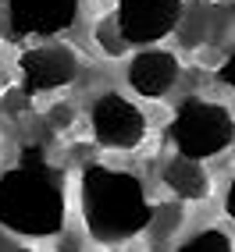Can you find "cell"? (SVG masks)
<instances>
[{"mask_svg": "<svg viewBox=\"0 0 235 252\" xmlns=\"http://www.w3.org/2000/svg\"><path fill=\"white\" fill-rule=\"evenodd\" d=\"M68 217L64 174L43 142H25L0 174V231L14 238H54Z\"/></svg>", "mask_w": 235, "mask_h": 252, "instance_id": "1", "label": "cell"}, {"mask_svg": "<svg viewBox=\"0 0 235 252\" xmlns=\"http://www.w3.org/2000/svg\"><path fill=\"white\" fill-rule=\"evenodd\" d=\"M0 252H32L29 245H22L14 234H7V231H0Z\"/></svg>", "mask_w": 235, "mask_h": 252, "instance_id": "16", "label": "cell"}, {"mask_svg": "<svg viewBox=\"0 0 235 252\" xmlns=\"http://www.w3.org/2000/svg\"><path fill=\"white\" fill-rule=\"evenodd\" d=\"M154 199L146 195L139 174L107 163H86L78 178L82 227L96 245H125L150 231Z\"/></svg>", "mask_w": 235, "mask_h": 252, "instance_id": "2", "label": "cell"}, {"mask_svg": "<svg viewBox=\"0 0 235 252\" xmlns=\"http://www.w3.org/2000/svg\"><path fill=\"white\" fill-rule=\"evenodd\" d=\"M167 139L189 160H214L221 157L235 139V121L225 103H214L207 96H186L171 114Z\"/></svg>", "mask_w": 235, "mask_h": 252, "instance_id": "3", "label": "cell"}, {"mask_svg": "<svg viewBox=\"0 0 235 252\" xmlns=\"http://www.w3.org/2000/svg\"><path fill=\"white\" fill-rule=\"evenodd\" d=\"M182 206L178 203H164V206H154V217H150V227H154V238L157 242H167L171 234L182 227Z\"/></svg>", "mask_w": 235, "mask_h": 252, "instance_id": "12", "label": "cell"}, {"mask_svg": "<svg viewBox=\"0 0 235 252\" xmlns=\"http://www.w3.org/2000/svg\"><path fill=\"white\" fill-rule=\"evenodd\" d=\"M89 131L100 149L111 153H136L146 142V114L121 93H100L89 103Z\"/></svg>", "mask_w": 235, "mask_h": 252, "instance_id": "4", "label": "cell"}, {"mask_svg": "<svg viewBox=\"0 0 235 252\" xmlns=\"http://www.w3.org/2000/svg\"><path fill=\"white\" fill-rule=\"evenodd\" d=\"M186 0H118V7L107 14L121 46H157L175 32Z\"/></svg>", "mask_w": 235, "mask_h": 252, "instance_id": "5", "label": "cell"}, {"mask_svg": "<svg viewBox=\"0 0 235 252\" xmlns=\"http://www.w3.org/2000/svg\"><path fill=\"white\" fill-rule=\"evenodd\" d=\"M217 64H221V71H217V82H221V86H232V57L225 54Z\"/></svg>", "mask_w": 235, "mask_h": 252, "instance_id": "17", "label": "cell"}, {"mask_svg": "<svg viewBox=\"0 0 235 252\" xmlns=\"http://www.w3.org/2000/svg\"><path fill=\"white\" fill-rule=\"evenodd\" d=\"M54 238H57V252H82V238H78V234H54Z\"/></svg>", "mask_w": 235, "mask_h": 252, "instance_id": "15", "label": "cell"}, {"mask_svg": "<svg viewBox=\"0 0 235 252\" xmlns=\"http://www.w3.org/2000/svg\"><path fill=\"white\" fill-rule=\"evenodd\" d=\"M217 25H228V7L225 4H189V7H182V18H178V25H175V32H178V39H182V46H189V50H196V46H203V43H214V36H217Z\"/></svg>", "mask_w": 235, "mask_h": 252, "instance_id": "10", "label": "cell"}, {"mask_svg": "<svg viewBox=\"0 0 235 252\" xmlns=\"http://www.w3.org/2000/svg\"><path fill=\"white\" fill-rule=\"evenodd\" d=\"M78 71H82L78 54L64 43H36V46L22 50V57H18V86H22L25 99L72 86Z\"/></svg>", "mask_w": 235, "mask_h": 252, "instance_id": "6", "label": "cell"}, {"mask_svg": "<svg viewBox=\"0 0 235 252\" xmlns=\"http://www.w3.org/2000/svg\"><path fill=\"white\" fill-rule=\"evenodd\" d=\"M82 0H7L11 39H54L78 22Z\"/></svg>", "mask_w": 235, "mask_h": 252, "instance_id": "7", "label": "cell"}, {"mask_svg": "<svg viewBox=\"0 0 235 252\" xmlns=\"http://www.w3.org/2000/svg\"><path fill=\"white\" fill-rule=\"evenodd\" d=\"M175 252H232V238L221 227H203V231L189 234Z\"/></svg>", "mask_w": 235, "mask_h": 252, "instance_id": "11", "label": "cell"}, {"mask_svg": "<svg viewBox=\"0 0 235 252\" xmlns=\"http://www.w3.org/2000/svg\"><path fill=\"white\" fill-rule=\"evenodd\" d=\"M160 178H164L167 192H171L178 203H199V199L210 195V174H207L203 160H189V157L175 153L164 163Z\"/></svg>", "mask_w": 235, "mask_h": 252, "instance_id": "9", "label": "cell"}, {"mask_svg": "<svg viewBox=\"0 0 235 252\" xmlns=\"http://www.w3.org/2000/svg\"><path fill=\"white\" fill-rule=\"evenodd\" d=\"M128 89L143 96V99H164L178 86L182 78V61L171 54V50H160V46H143L136 57L128 61Z\"/></svg>", "mask_w": 235, "mask_h": 252, "instance_id": "8", "label": "cell"}, {"mask_svg": "<svg viewBox=\"0 0 235 252\" xmlns=\"http://www.w3.org/2000/svg\"><path fill=\"white\" fill-rule=\"evenodd\" d=\"M43 125H46L50 131H68V128L75 125V110H72V103H54V107L43 114Z\"/></svg>", "mask_w": 235, "mask_h": 252, "instance_id": "14", "label": "cell"}, {"mask_svg": "<svg viewBox=\"0 0 235 252\" xmlns=\"http://www.w3.org/2000/svg\"><path fill=\"white\" fill-rule=\"evenodd\" d=\"M93 39H96V46L104 50L107 57H121V54H128V50L121 46V39H118V32H114V25H111V18H107V14H104V18H96Z\"/></svg>", "mask_w": 235, "mask_h": 252, "instance_id": "13", "label": "cell"}]
</instances>
